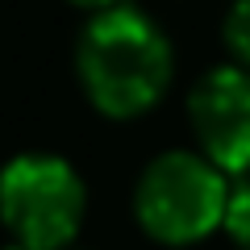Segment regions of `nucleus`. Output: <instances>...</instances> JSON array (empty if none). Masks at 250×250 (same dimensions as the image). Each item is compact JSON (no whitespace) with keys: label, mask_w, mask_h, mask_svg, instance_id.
<instances>
[{"label":"nucleus","mask_w":250,"mask_h":250,"mask_svg":"<svg viewBox=\"0 0 250 250\" xmlns=\"http://www.w3.org/2000/svg\"><path fill=\"white\" fill-rule=\"evenodd\" d=\"M80 80L92 104L108 117H138L171 83V46L138 9L96 13L80 42Z\"/></svg>","instance_id":"1"},{"label":"nucleus","mask_w":250,"mask_h":250,"mask_svg":"<svg viewBox=\"0 0 250 250\" xmlns=\"http://www.w3.org/2000/svg\"><path fill=\"white\" fill-rule=\"evenodd\" d=\"M225 200H229V184L213 159L171 150L142 171L138 221L150 238L167 246H188L208 238L225 221Z\"/></svg>","instance_id":"2"},{"label":"nucleus","mask_w":250,"mask_h":250,"mask_svg":"<svg viewBox=\"0 0 250 250\" xmlns=\"http://www.w3.org/2000/svg\"><path fill=\"white\" fill-rule=\"evenodd\" d=\"M0 217L29 250H62L83 221V184L54 154H21L0 171Z\"/></svg>","instance_id":"3"},{"label":"nucleus","mask_w":250,"mask_h":250,"mask_svg":"<svg viewBox=\"0 0 250 250\" xmlns=\"http://www.w3.org/2000/svg\"><path fill=\"white\" fill-rule=\"evenodd\" d=\"M192 129L221 171H250V75L217 67L188 96Z\"/></svg>","instance_id":"4"},{"label":"nucleus","mask_w":250,"mask_h":250,"mask_svg":"<svg viewBox=\"0 0 250 250\" xmlns=\"http://www.w3.org/2000/svg\"><path fill=\"white\" fill-rule=\"evenodd\" d=\"M225 229L229 238L238 242L242 250H250V184H238L229 188V200H225Z\"/></svg>","instance_id":"5"},{"label":"nucleus","mask_w":250,"mask_h":250,"mask_svg":"<svg viewBox=\"0 0 250 250\" xmlns=\"http://www.w3.org/2000/svg\"><path fill=\"white\" fill-rule=\"evenodd\" d=\"M225 42L242 62H250V0H238L225 17Z\"/></svg>","instance_id":"6"},{"label":"nucleus","mask_w":250,"mask_h":250,"mask_svg":"<svg viewBox=\"0 0 250 250\" xmlns=\"http://www.w3.org/2000/svg\"><path fill=\"white\" fill-rule=\"evenodd\" d=\"M75 4H96L100 9V4H113V0H75Z\"/></svg>","instance_id":"7"},{"label":"nucleus","mask_w":250,"mask_h":250,"mask_svg":"<svg viewBox=\"0 0 250 250\" xmlns=\"http://www.w3.org/2000/svg\"><path fill=\"white\" fill-rule=\"evenodd\" d=\"M9 250H29V246H21V242H17V246H9Z\"/></svg>","instance_id":"8"}]
</instances>
